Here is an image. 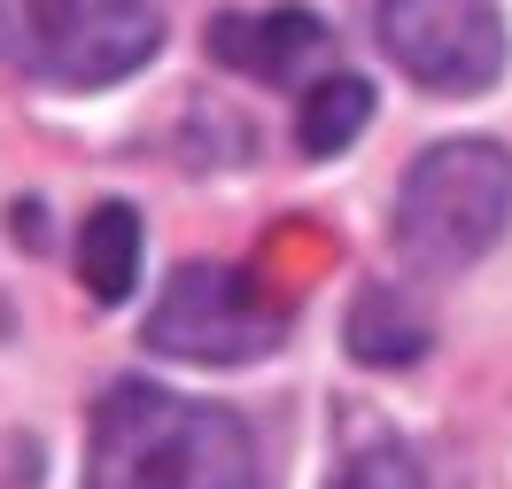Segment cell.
Instances as JSON below:
<instances>
[{
	"label": "cell",
	"instance_id": "6da1fadb",
	"mask_svg": "<svg viewBox=\"0 0 512 489\" xmlns=\"http://www.w3.org/2000/svg\"><path fill=\"white\" fill-rule=\"evenodd\" d=\"M86 489H256V443L225 404L117 381L86 427Z\"/></svg>",
	"mask_w": 512,
	"mask_h": 489
},
{
	"label": "cell",
	"instance_id": "7a4b0ae2",
	"mask_svg": "<svg viewBox=\"0 0 512 489\" xmlns=\"http://www.w3.org/2000/svg\"><path fill=\"white\" fill-rule=\"evenodd\" d=\"M163 47L156 0H0V63L55 94H101Z\"/></svg>",
	"mask_w": 512,
	"mask_h": 489
},
{
	"label": "cell",
	"instance_id": "3957f363",
	"mask_svg": "<svg viewBox=\"0 0 512 489\" xmlns=\"http://www.w3.org/2000/svg\"><path fill=\"white\" fill-rule=\"evenodd\" d=\"M512 226V148L497 140H443L404 171L396 195V249L419 272H466Z\"/></svg>",
	"mask_w": 512,
	"mask_h": 489
},
{
	"label": "cell",
	"instance_id": "277c9868",
	"mask_svg": "<svg viewBox=\"0 0 512 489\" xmlns=\"http://www.w3.org/2000/svg\"><path fill=\"white\" fill-rule=\"evenodd\" d=\"M280 334H288V303L241 264H179L140 326V342L179 365H249L280 350Z\"/></svg>",
	"mask_w": 512,
	"mask_h": 489
},
{
	"label": "cell",
	"instance_id": "5b68a950",
	"mask_svg": "<svg viewBox=\"0 0 512 489\" xmlns=\"http://www.w3.org/2000/svg\"><path fill=\"white\" fill-rule=\"evenodd\" d=\"M373 32L396 55V70L427 94H489L505 78L497 0H381Z\"/></svg>",
	"mask_w": 512,
	"mask_h": 489
},
{
	"label": "cell",
	"instance_id": "8992f818",
	"mask_svg": "<svg viewBox=\"0 0 512 489\" xmlns=\"http://www.w3.org/2000/svg\"><path fill=\"white\" fill-rule=\"evenodd\" d=\"M210 55H218L225 70H241V78L288 86V78H303L319 55H334V32H326L303 0H280V8H225V16H210Z\"/></svg>",
	"mask_w": 512,
	"mask_h": 489
},
{
	"label": "cell",
	"instance_id": "52a82bcc",
	"mask_svg": "<svg viewBox=\"0 0 512 489\" xmlns=\"http://www.w3.org/2000/svg\"><path fill=\"white\" fill-rule=\"evenodd\" d=\"M342 342H350L357 365H381V373H396V365H419V358H427V319H419V311H412L396 288H365V295L350 303Z\"/></svg>",
	"mask_w": 512,
	"mask_h": 489
},
{
	"label": "cell",
	"instance_id": "ba28073f",
	"mask_svg": "<svg viewBox=\"0 0 512 489\" xmlns=\"http://www.w3.org/2000/svg\"><path fill=\"white\" fill-rule=\"evenodd\" d=\"M78 280L94 303H125L140 280V210L132 202H101L86 233H78Z\"/></svg>",
	"mask_w": 512,
	"mask_h": 489
},
{
	"label": "cell",
	"instance_id": "9c48e42d",
	"mask_svg": "<svg viewBox=\"0 0 512 489\" xmlns=\"http://www.w3.org/2000/svg\"><path fill=\"white\" fill-rule=\"evenodd\" d=\"M373 117V86L357 78V70H326L319 86L303 94V117H295V140H303V156H342L357 132Z\"/></svg>",
	"mask_w": 512,
	"mask_h": 489
},
{
	"label": "cell",
	"instance_id": "30bf717a",
	"mask_svg": "<svg viewBox=\"0 0 512 489\" xmlns=\"http://www.w3.org/2000/svg\"><path fill=\"white\" fill-rule=\"evenodd\" d=\"M334 489H427V474H419V458L404 451V443H365V451L334 474Z\"/></svg>",
	"mask_w": 512,
	"mask_h": 489
},
{
	"label": "cell",
	"instance_id": "8fae6325",
	"mask_svg": "<svg viewBox=\"0 0 512 489\" xmlns=\"http://www.w3.org/2000/svg\"><path fill=\"white\" fill-rule=\"evenodd\" d=\"M16 241H24V249L47 241V210H39V202H16Z\"/></svg>",
	"mask_w": 512,
	"mask_h": 489
}]
</instances>
